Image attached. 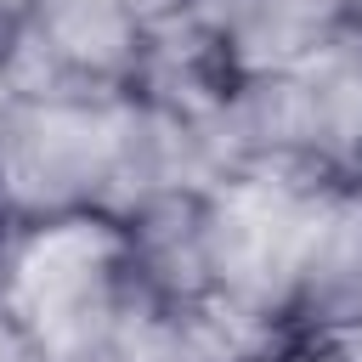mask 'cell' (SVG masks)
Wrapping results in <instances>:
<instances>
[{
  "label": "cell",
  "mask_w": 362,
  "mask_h": 362,
  "mask_svg": "<svg viewBox=\"0 0 362 362\" xmlns=\"http://www.w3.org/2000/svg\"><path fill=\"white\" fill-rule=\"evenodd\" d=\"M351 17L339 0H243L238 11L209 23V40L226 74H283L300 68Z\"/></svg>",
  "instance_id": "8992f818"
},
{
  "label": "cell",
  "mask_w": 362,
  "mask_h": 362,
  "mask_svg": "<svg viewBox=\"0 0 362 362\" xmlns=\"http://www.w3.org/2000/svg\"><path fill=\"white\" fill-rule=\"evenodd\" d=\"M288 334L300 339H356L362 334V181L328 192L317 221L300 294L288 311Z\"/></svg>",
  "instance_id": "277c9868"
},
{
  "label": "cell",
  "mask_w": 362,
  "mask_h": 362,
  "mask_svg": "<svg viewBox=\"0 0 362 362\" xmlns=\"http://www.w3.org/2000/svg\"><path fill=\"white\" fill-rule=\"evenodd\" d=\"M17 96H74V90H130L147 23L130 0H28L23 23L0 28Z\"/></svg>",
  "instance_id": "3957f363"
},
{
  "label": "cell",
  "mask_w": 362,
  "mask_h": 362,
  "mask_svg": "<svg viewBox=\"0 0 362 362\" xmlns=\"http://www.w3.org/2000/svg\"><path fill=\"white\" fill-rule=\"evenodd\" d=\"M339 6H345V17H351V23L362 28V0H339Z\"/></svg>",
  "instance_id": "4fadbf2b"
},
{
  "label": "cell",
  "mask_w": 362,
  "mask_h": 362,
  "mask_svg": "<svg viewBox=\"0 0 362 362\" xmlns=\"http://www.w3.org/2000/svg\"><path fill=\"white\" fill-rule=\"evenodd\" d=\"M294 79L305 90L317 175L362 181V28L345 23L294 68Z\"/></svg>",
  "instance_id": "5b68a950"
},
{
  "label": "cell",
  "mask_w": 362,
  "mask_h": 362,
  "mask_svg": "<svg viewBox=\"0 0 362 362\" xmlns=\"http://www.w3.org/2000/svg\"><path fill=\"white\" fill-rule=\"evenodd\" d=\"M260 362H339V345H334V339H300V334H288V339H277Z\"/></svg>",
  "instance_id": "52a82bcc"
},
{
  "label": "cell",
  "mask_w": 362,
  "mask_h": 362,
  "mask_svg": "<svg viewBox=\"0 0 362 362\" xmlns=\"http://www.w3.org/2000/svg\"><path fill=\"white\" fill-rule=\"evenodd\" d=\"M147 300L124 226L107 215L11 226L0 243V317L28 339L34 362H130Z\"/></svg>",
  "instance_id": "6da1fadb"
},
{
  "label": "cell",
  "mask_w": 362,
  "mask_h": 362,
  "mask_svg": "<svg viewBox=\"0 0 362 362\" xmlns=\"http://www.w3.org/2000/svg\"><path fill=\"white\" fill-rule=\"evenodd\" d=\"M130 11L147 23V34L153 28H170V23H187L192 17V0H130Z\"/></svg>",
  "instance_id": "ba28073f"
},
{
  "label": "cell",
  "mask_w": 362,
  "mask_h": 362,
  "mask_svg": "<svg viewBox=\"0 0 362 362\" xmlns=\"http://www.w3.org/2000/svg\"><path fill=\"white\" fill-rule=\"evenodd\" d=\"M238 6H243V0H192V17L209 28V23H221L226 11H238Z\"/></svg>",
  "instance_id": "30bf717a"
},
{
  "label": "cell",
  "mask_w": 362,
  "mask_h": 362,
  "mask_svg": "<svg viewBox=\"0 0 362 362\" xmlns=\"http://www.w3.org/2000/svg\"><path fill=\"white\" fill-rule=\"evenodd\" d=\"M339 345V362H362V334L356 339H334Z\"/></svg>",
  "instance_id": "7c38bea8"
},
{
  "label": "cell",
  "mask_w": 362,
  "mask_h": 362,
  "mask_svg": "<svg viewBox=\"0 0 362 362\" xmlns=\"http://www.w3.org/2000/svg\"><path fill=\"white\" fill-rule=\"evenodd\" d=\"M334 187L345 181L300 170H243L204 187V272L215 317L260 345L288 339L300 272Z\"/></svg>",
  "instance_id": "7a4b0ae2"
},
{
  "label": "cell",
  "mask_w": 362,
  "mask_h": 362,
  "mask_svg": "<svg viewBox=\"0 0 362 362\" xmlns=\"http://www.w3.org/2000/svg\"><path fill=\"white\" fill-rule=\"evenodd\" d=\"M0 362H34V351H28V339L0 317Z\"/></svg>",
  "instance_id": "9c48e42d"
},
{
  "label": "cell",
  "mask_w": 362,
  "mask_h": 362,
  "mask_svg": "<svg viewBox=\"0 0 362 362\" xmlns=\"http://www.w3.org/2000/svg\"><path fill=\"white\" fill-rule=\"evenodd\" d=\"M11 102H17V85H11V68H6V45H0V119L11 113Z\"/></svg>",
  "instance_id": "8fae6325"
},
{
  "label": "cell",
  "mask_w": 362,
  "mask_h": 362,
  "mask_svg": "<svg viewBox=\"0 0 362 362\" xmlns=\"http://www.w3.org/2000/svg\"><path fill=\"white\" fill-rule=\"evenodd\" d=\"M6 232H11V221H6V209H0V243H6Z\"/></svg>",
  "instance_id": "5bb4252c"
}]
</instances>
